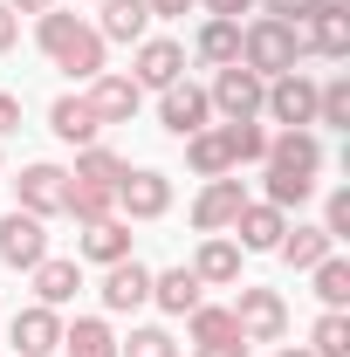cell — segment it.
Wrapping results in <instances>:
<instances>
[{
    "mask_svg": "<svg viewBox=\"0 0 350 357\" xmlns=\"http://www.w3.org/2000/svg\"><path fill=\"white\" fill-rule=\"evenodd\" d=\"M35 42H42V55L62 69V76H76V83L103 76V55H110V42L96 35V21H83V14H62V7L35 14Z\"/></svg>",
    "mask_w": 350,
    "mask_h": 357,
    "instance_id": "1",
    "label": "cell"
},
{
    "mask_svg": "<svg viewBox=\"0 0 350 357\" xmlns=\"http://www.w3.org/2000/svg\"><path fill=\"white\" fill-rule=\"evenodd\" d=\"M303 55H309L303 28H289V21H275V14H261V21H248V28H241V69H254L261 83L289 76Z\"/></svg>",
    "mask_w": 350,
    "mask_h": 357,
    "instance_id": "2",
    "label": "cell"
},
{
    "mask_svg": "<svg viewBox=\"0 0 350 357\" xmlns=\"http://www.w3.org/2000/svg\"><path fill=\"white\" fill-rule=\"evenodd\" d=\"M234 323H241L248 344H282V337H289V303H282V289H254V282H241V296H234Z\"/></svg>",
    "mask_w": 350,
    "mask_h": 357,
    "instance_id": "3",
    "label": "cell"
},
{
    "mask_svg": "<svg viewBox=\"0 0 350 357\" xmlns=\"http://www.w3.org/2000/svg\"><path fill=\"white\" fill-rule=\"evenodd\" d=\"M261 76L254 69H241V62H227V69H213V89H206V103L220 110V124H254L261 117Z\"/></svg>",
    "mask_w": 350,
    "mask_h": 357,
    "instance_id": "4",
    "label": "cell"
},
{
    "mask_svg": "<svg viewBox=\"0 0 350 357\" xmlns=\"http://www.w3.org/2000/svg\"><path fill=\"white\" fill-rule=\"evenodd\" d=\"M261 117L282 124V131H309V124H316V83H309L303 69L275 76V83L261 89Z\"/></svg>",
    "mask_w": 350,
    "mask_h": 357,
    "instance_id": "5",
    "label": "cell"
},
{
    "mask_svg": "<svg viewBox=\"0 0 350 357\" xmlns=\"http://www.w3.org/2000/svg\"><path fill=\"white\" fill-rule=\"evenodd\" d=\"M178 76H185V42H172V35H144L131 55V83L137 89H172Z\"/></svg>",
    "mask_w": 350,
    "mask_h": 357,
    "instance_id": "6",
    "label": "cell"
},
{
    "mask_svg": "<svg viewBox=\"0 0 350 357\" xmlns=\"http://www.w3.org/2000/svg\"><path fill=\"white\" fill-rule=\"evenodd\" d=\"M117 213H124V220H165V213H172V178L151 172V165L124 172V185H117Z\"/></svg>",
    "mask_w": 350,
    "mask_h": 357,
    "instance_id": "7",
    "label": "cell"
},
{
    "mask_svg": "<svg viewBox=\"0 0 350 357\" xmlns=\"http://www.w3.org/2000/svg\"><path fill=\"white\" fill-rule=\"evenodd\" d=\"M14 199H21V213H35V220H48V213H62L69 206V172L62 165H21V178H14Z\"/></svg>",
    "mask_w": 350,
    "mask_h": 357,
    "instance_id": "8",
    "label": "cell"
},
{
    "mask_svg": "<svg viewBox=\"0 0 350 357\" xmlns=\"http://www.w3.org/2000/svg\"><path fill=\"white\" fill-rule=\"evenodd\" d=\"M7 344H14V357H48V351H62V310H48V303L14 310V323H7Z\"/></svg>",
    "mask_w": 350,
    "mask_h": 357,
    "instance_id": "9",
    "label": "cell"
},
{
    "mask_svg": "<svg viewBox=\"0 0 350 357\" xmlns=\"http://www.w3.org/2000/svg\"><path fill=\"white\" fill-rule=\"evenodd\" d=\"M158 124H165L172 137L206 131V124H213V103H206V89H199V83H185V76H178L172 89H158Z\"/></svg>",
    "mask_w": 350,
    "mask_h": 357,
    "instance_id": "10",
    "label": "cell"
},
{
    "mask_svg": "<svg viewBox=\"0 0 350 357\" xmlns=\"http://www.w3.org/2000/svg\"><path fill=\"white\" fill-rule=\"evenodd\" d=\"M241 206H248V185H241L234 172H227V178H206L199 199H192V227H199V234H227Z\"/></svg>",
    "mask_w": 350,
    "mask_h": 357,
    "instance_id": "11",
    "label": "cell"
},
{
    "mask_svg": "<svg viewBox=\"0 0 350 357\" xmlns=\"http://www.w3.org/2000/svg\"><path fill=\"white\" fill-rule=\"evenodd\" d=\"M0 261L21 268V275H28L35 261H48V227L35 220V213H21V206H14V213L0 220Z\"/></svg>",
    "mask_w": 350,
    "mask_h": 357,
    "instance_id": "12",
    "label": "cell"
},
{
    "mask_svg": "<svg viewBox=\"0 0 350 357\" xmlns=\"http://www.w3.org/2000/svg\"><path fill=\"white\" fill-rule=\"evenodd\" d=\"M282 234H289V213L268 206V199H248V206L234 213V248H241V255H275Z\"/></svg>",
    "mask_w": 350,
    "mask_h": 357,
    "instance_id": "13",
    "label": "cell"
},
{
    "mask_svg": "<svg viewBox=\"0 0 350 357\" xmlns=\"http://www.w3.org/2000/svg\"><path fill=\"white\" fill-rule=\"evenodd\" d=\"M89 110H96V124H131L137 103H144V89L131 83V76H117V69H103V76H89Z\"/></svg>",
    "mask_w": 350,
    "mask_h": 357,
    "instance_id": "14",
    "label": "cell"
},
{
    "mask_svg": "<svg viewBox=\"0 0 350 357\" xmlns=\"http://www.w3.org/2000/svg\"><path fill=\"white\" fill-rule=\"evenodd\" d=\"M275 172H296V178H316L323 172V137L316 131H268V158Z\"/></svg>",
    "mask_w": 350,
    "mask_h": 357,
    "instance_id": "15",
    "label": "cell"
},
{
    "mask_svg": "<svg viewBox=\"0 0 350 357\" xmlns=\"http://www.w3.org/2000/svg\"><path fill=\"white\" fill-rule=\"evenodd\" d=\"M151 303V268L144 261H110L103 268V310L110 316H131Z\"/></svg>",
    "mask_w": 350,
    "mask_h": 357,
    "instance_id": "16",
    "label": "cell"
},
{
    "mask_svg": "<svg viewBox=\"0 0 350 357\" xmlns=\"http://www.w3.org/2000/svg\"><path fill=\"white\" fill-rule=\"evenodd\" d=\"M303 42L316 48V55H330V62H344L350 55V0H323L303 21Z\"/></svg>",
    "mask_w": 350,
    "mask_h": 357,
    "instance_id": "17",
    "label": "cell"
},
{
    "mask_svg": "<svg viewBox=\"0 0 350 357\" xmlns=\"http://www.w3.org/2000/svg\"><path fill=\"white\" fill-rule=\"evenodd\" d=\"M76 261H96V268H110V261H131V220H89L83 234H76Z\"/></svg>",
    "mask_w": 350,
    "mask_h": 357,
    "instance_id": "18",
    "label": "cell"
},
{
    "mask_svg": "<svg viewBox=\"0 0 350 357\" xmlns=\"http://www.w3.org/2000/svg\"><path fill=\"white\" fill-rule=\"evenodd\" d=\"M192 275H199V289H234V282H241V248H234V234H206L199 255H192Z\"/></svg>",
    "mask_w": 350,
    "mask_h": 357,
    "instance_id": "19",
    "label": "cell"
},
{
    "mask_svg": "<svg viewBox=\"0 0 350 357\" xmlns=\"http://www.w3.org/2000/svg\"><path fill=\"white\" fill-rule=\"evenodd\" d=\"M48 131L62 137V144H76V151H83V144L103 137V124H96L89 96H55V103H48Z\"/></svg>",
    "mask_w": 350,
    "mask_h": 357,
    "instance_id": "20",
    "label": "cell"
},
{
    "mask_svg": "<svg viewBox=\"0 0 350 357\" xmlns=\"http://www.w3.org/2000/svg\"><path fill=\"white\" fill-rule=\"evenodd\" d=\"M96 7H103V21H96V35H103V42H144V35H151V7H144V0H96Z\"/></svg>",
    "mask_w": 350,
    "mask_h": 357,
    "instance_id": "21",
    "label": "cell"
},
{
    "mask_svg": "<svg viewBox=\"0 0 350 357\" xmlns=\"http://www.w3.org/2000/svg\"><path fill=\"white\" fill-rule=\"evenodd\" d=\"M151 303L165 316H192L206 303V289H199V275L192 268H165V275H151Z\"/></svg>",
    "mask_w": 350,
    "mask_h": 357,
    "instance_id": "22",
    "label": "cell"
},
{
    "mask_svg": "<svg viewBox=\"0 0 350 357\" xmlns=\"http://www.w3.org/2000/svg\"><path fill=\"white\" fill-rule=\"evenodd\" d=\"M35 275V303H48V310H62V303H76V289H83V261H35L28 268Z\"/></svg>",
    "mask_w": 350,
    "mask_h": 357,
    "instance_id": "23",
    "label": "cell"
},
{
    "mask_svg": "<svg viewBox=\"0 0 350 357\" xmlns=\"http://www.w3.org/2000/svg\"><path fill=\"white\" fill-rule=\"evenodd\" d=\"M192 55H199L206 69L241 62V21H220V14H206V21H199V35H192Z\"/></svg>",
    "mask_w": 350,
    "mask_h": 357,
    "instance_id": "24",
    "label": "cell"
},
{
    "mask_svg": "<svg viewBox=\"0 0 350 357\" xmlns=\"http://www.w3.org/2000/svg\"><path fill=\"white\" fill-rule=\"evenodd\" d=\"M62 357H117V330L103 316H76L62 323Z\"/></svg>",
    "mask_w": 350,
    "mask_h": 357,
    "instance_id": "25",
    "label": "cell"
},
{
    "mask_svg": "<svg viewBox=\"0 0 350 357\" xmlns=\"http://www.w3.org/2000/svg\"><path fill=\"white\" fill-rule=\"evenodd\" d=\"M185 165H192L199 178H227V172H234V151H227V131H220V124L192 131V137H185Z\"/></svg>",
    "mask_w": 350,
    "mask_h": 357,
    "instance_id": "26",
    "label": "cell"
},
{
    "mask_svg": "<svg viewBox=\"0 0 350 357\" xmlns=\"http://www.w3.org/2000/svg\"><path fill=\"white\" fill-rule=\"evenodd\" d=\"M275 255H282L289 268H316L323 255H337V241H330L323 227H289V234L275 241Z\"/></svg>",
    "mask_w": 350,
    "mask_h": 357,
    "instance_id": "27",
    "label": "cell"
},
{
    "mask_svg": "<svg viewBox=\"0 0 350 357\" xmlns=\"http://www.w3.org/2000/svg\"><path fill=\"white\" fill-rule=\"evenodd\" d=\"M76 227H89V220H110L117 213V192L110 185H89V178H69V206H62Z\"/></svg>",
    "mask_w": 350,
    "mask_h": 357,
    "instance_id": "28",
    "label": "cell"
},
{
    "mask_svg": "<svg viewBox=\"0 0 350 357\" xmlns=\"http://www.w3.org/2000/svg\"><path fill=\"white\" fill-rule=\"evenodd\" d=\"M124 172H131V165H124L110 144H83V151H76V172H69V178H89V185H110V192H117V185H124Z\"/></svg>",
    "mask_w": 350,
    "mask_h": 357,
    "instance_id": "29",
    "label": "cell"
},
{
    "mask_svg": "<svg viewBox=\"0 0 350 357\" xmlns=\"http://www.w3.org/2000/svg\"><path fill=\"white\" fill-rule=\"evenodd\" d=\"M185 330H192V344H227V337H241L234 310H220V303H199V310L185 316ZM241 344H248V337H241Z\"/></svg>",
    "mask_w": 350,
    "mask_h": 357,
    "instance_id": "30",
    "label": "cell"
},
{
    "mask_svg": "<svg viewBox=\"0 0 350 357\" xmlns=\"http://www.w3.org/2000/svg\"><path fill=\"white\" fill-rule=\"evenodd\" d=\"M309 275H316V296H323V310H344V303H350V261H344V255H323Z\"/></svg>",
    "mask_w": 350,
    "mask_h": 357,
    "instance_id": "31",
    "label": "cell"
},
{
    "mask_svg": "<svg viewBox=\"0 0 350 357\" xmlns=\"http://www.w3.org/2000/svg\"><path fill=\"white\" fill-rule=\"evenodd\" d=\"M316 124H330V131H350V76H330V83H316Z\"/></svg>",
    "mask_w": 350,
    "mask_h": 357,
    "instance_id": "32",
    "label": "cell"
},
{
    "mask_svg": "<svg viewBox=\"0 0 350 357\" xmlns=\"http://www.w3.org/2000/svg\"><path fill=\"white\" fill-rule=\"evenodd\" d=\"M309 192H316V178H296V172L261 165V199H268V206H282V213H289V206H303Z\"/></svg>",
    "mask_w": 350,
    "mask_h": 357,
    "instance_id": "33",
    "label": "cell"
},
{
    "mask_svg": "<svg viewBox=\"0 0 350 357\" xmlns=\"http://www.w3.org/2000/svg\"><path fill=\"white\" fill-rule=\"evenodd\" d=\"M309 351H316V357H350V316L344 310H323L316 330H309Z\"/></svg>",
    "mask_w": 350,
    "mask_h": 357,
    "instance_id": "34",
    "label": "cell"
},
{
    "mask_svg": "<svg viewBox=\"0 0 350 357\" xmlns=\"http://www.w3.org/2000/svg\"><path fill=\"white\" fill-rule=\"evenodd\" d=\"M227 131V151H234V165H261L268 158V124L254 117V124H220Z\"/></svg>",
    "mask_w": 350,
    "mask_h": 357,
    "instance_id": "35",
    "label": "cell"
},
{
    "mask_svg": "<svg viewBox=\"0 0 350 357\" xmlns=\"http://www.w3.org/2000/svg\"><path fill=\"white\" fill-rule=\"evenodd\" d=\"M117 357H178V344H172V330H131V337H117Z\"/></svg>",
    "mask_w": 350,
    "mask_h": 357,
    "instance_id": "36",
    "label": "cell"
},
{
    "mask_svg": "<svg viewBox=\"0 0 350 357\" xmlns=\"http://www.w3.org/2000/svg\"><path fill=\"white\" fill-rule=\"evenodd\" d=\"M323 234H330V241H344V234H350V185L330 192V206H323Z\"/></svg>",
    "mask_w": 350,
    "mask_h": 357,
    "instance_id": "37",
    "label": "cell"
},
{
    "mask_svg": "<svg viewBox=\"0 0 350 357\" xmlns=\"http://www.w3.org/2000/svg\"><path fill=\"white\" fill-rule=\"evenodd\" d=\"M268 14H275V21H289V28H303L309 14H316V7H323V0H261Z\"/></svg>",
    "mask_w": 350,
    "mask_h": 357,
    "instance_id": "38",
    "label": "cell"
},
{
    "mask_svg": "<svg viewBox=\"0 0 350 357\" xmlns=\"http://www.w3.org/2000/svg\"><path fill=\"white\" fill-rule=\"evenodd\" d=\"M14 131H21V96L0 89V137H14Z\"/></svg>",
    "mask_w": 350,
    "mask_h": 357,
    "instance_id": "39",
    "label": "cell"
},
{
    "mask_svg": "<svg viewBox=\"0 0 350 357\" xmlns=\"http://www.w3.org/2000/svg\"><path fill=\"white\" fill-rule=\"evenodd\" d=\"M21 42V14H14V7H7V0H0V55H7V48Z\"/></svg>",
    "mask_w": 350,
    "mask_h": 357,
    "instance_id": "40",
    "label": "cell"
},
{
    "mask_svg": "<svg viewBox=\"0 0 350 357\" xmlns=\"http://www.w3.org/2000/svg\"><path fill=\"white\" fill-rule=\"evenodd\" d=\"M192 357H248L241 337H227V344H192Z\"/></svg>",
    "mask_w": 350,
    "mask_h": 357,
    "instance_id": "41",
    "label": "cell"
},
{
    "mask_svg": "<svg viewBox=\"0 0 350 357\" xmlns=\"http://www.w3.org/2000/svg\"><path fill=\"white\" fill-rule=\"evenodd\" d=\"M199 7H206V14H220V21H241L254 0H199Z\"/></svg>",
    "mask_w": 350,
    "mask_h": 357,
    "instance_id": "42",
    "label": "cell"
},
{
    "mask_svg": "<svg viewBox=\"0 0 350 357\" xmlns=\"http://www.w3.org/2000/svg\"><path fill=\"white\" fill-rule=\"evenodd\" d=\"M144 7H151V21H178V14L199 7V0H144Z\"/></svg>",
    "mask_w": 350,
    "mask_h": 357,
    "instance_id": "43",
    "label": "cell"
},
{
    "mask_svg": "<svg viewBox=\"0 0 350 357\" xmlns=\"http://www.w3.org/2000/svg\"><path fill=\"white\" fill-rule=\"evenodd\" d=\"M7 7H14V14H48L55 0H7Z\"/></svg>",
    "mask_w": 350,
    "mask_h": 357,
    "instance_id": "44",
    "label": "cell"
},
{
    "mask_svg": "<svg viewBox=\"0 0 350 357\" xmlns=\"http://www.w3.org/2000/svg\"><path fill=\"white\" fill-rule=\"evenodd\" d=\"M275 357H316V351H309V344H282Z\"/></svg>",
    "mask_w": 350,
    "mask_h": 357,
    "instance_id": "45",
    "label": "cell"
}]
</instances>
